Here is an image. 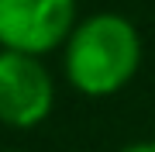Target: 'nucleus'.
<instances>
[{
    "label": "nucleus",
    "mask_w": 155,
    "mask_h": 152,
    "mask_svg": "<svg viewBox=\"0 0 155 152\" xmlns=\"http://www.w3.org/2000/svg\"><path fill=\"white\" fill-rule=\"evenodd\" d=\"M141 69V35L114 11L79 17L62 45V76L83 97H114Z\"/></svg>",
    "instance_id": "f257e3e1"
},
{
    "label": "nucleus",
    "mask_w": 155,
    "mask_h": 152,
    "mask_svg": "<svg viewBox=\"0 0 155 152\" xmlns=\"http://www.w3.org/2000/svg\"><path fill=\"white\" fill-rule=\"evenodd\" d=\"M55 107V76L45 66V56L17 49H0V124L28 131Z\"/></svg>",
    "instance_id": "f03ea898"
},
{
    "label": "nucleus",
    "mask_w": 155,
    "mask_h": 152,
    "mask_svg": "<svg viewBox=\"0 0 155 152\" xmlns=\"http://www.w3.org/2000/svg\"><path fill=\"white\" fill-rule=\"evenodd\" d=\"M79 21V0H0V49L48 56Z\"/></svg>",
    "instance_id": "7ed1b4c3"
},
{
    "label": "nucleus",
    "mask_w": 155,
    "mask_h": 152,
    "mask_svg": "<svg viewBox=\"0 0 155 152\" xmlns=\"http://www.w3.org/2000/svg\"><path fill=\"white\" fill-rule=\"evenodd\" d=\"M117 152H155V138H145V142H131V145L117 149Z\"/></svg>",
    "instance_id": "20e7f679"
},
{
    "label": "nucleus",
    "mask_w": 155,
    "mask_h": 152,
    "mask_svg": "<svg viewBox=\"0 0 155 152\" xmlns=\"http://www.w3.org/2000/svg\"><path fill=\"white\" fill-rule=\"evenodd\" d=\"M0 152H21V149H0Z\"/></svg>",
    "instance_id": "39448f33"
}]
</instances>
